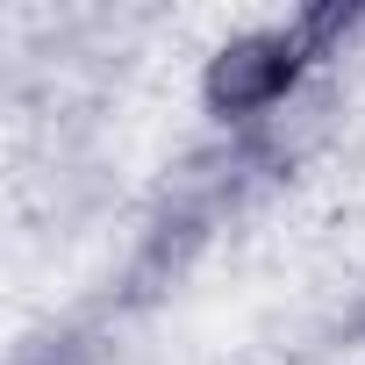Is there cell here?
<instances>
[{"label":"cell","instance_id":"obj_1","mask_svg":"<svg viewBox=\"0 0 365 365\" xmlns=\"http://www.w3.org/2000/svg\"><path fill=\"white\" fill-rule=\"evenodd\" d=\"M308 58H315V51L301 43L294 22H287V29H251V36H230V43L208 58L201 93H208L215 115H265V108H279V101L294 93V79H301Z\"/></svg>","mask_w":365,"mask_h":365}]
</instances>
